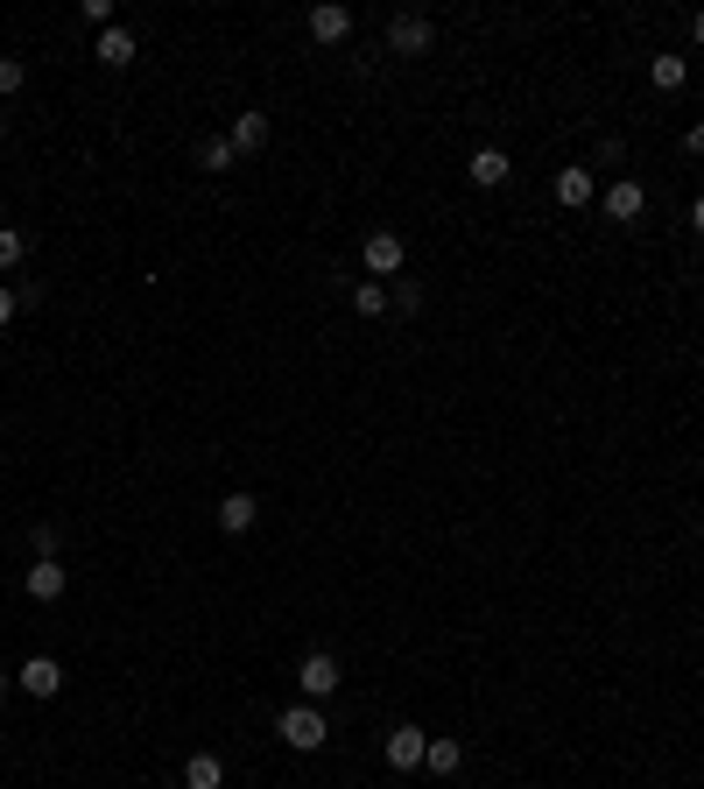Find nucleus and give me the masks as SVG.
<instances>
[{
  "instance_id": "nucleus-1",
  "label": "nucleus",
  "mask_w": 704,
  "mask_h": 789,
  "mask_svg": "<svg viewBox=\"0 0 704 789\" xmlns=\"http://www.w3.org/2000/svg\"><path fill=\"white\" fill-rule=\"evenodd\" d=\"M275 733H282V748H296V754H318L324 740H332V726H324V712L318 705H289L275 719Z\"/></svg>"
},
{
  "instance_id": "nucleus-2",
  "label": "nucleus",
  "mask_w": 704,
  "mask_h": 789,
  "mask_svg": "<svg viewBox=\"0 0 704 789\" xmlns=\"http://www.w3.org/2000/svg\"><path fill=\"white\" fill-rule=\"evenodd\" d=\"M359 261H367V275H402V261H409V247H402V233L373 226L367 241H359Z\"/></svg>"
},
{
  "instance_id": "nucleus-3",
  "label": "nucleus",
  "mask_w": 704,
  "mask_h": 789,
  "mask_svg": "<svg viewBox=\"0 0 704 789\" xmlns=\"http://www.w3.org/2000/svg\"><path fill=\"white\" fill-rule=\"evenodd\" d=\"M296 683H304V698H332L346 677H338V656H332V649H310V656L296 663Z\"/></svg>"
},
{
  "instance_id": "nucleus-4",
  "label": "nucleus",
  "mask_w": 704,
  "mask_h": 789,
  "mask_svg": "<svg viewBox=\"0 0 704 789\" xmlns=\"http://www.w3.org/2000/svg\"><path fill=\"white\" fill-rule=\"evenodd\" d=\"M430 42H437V28H430L423 14H395V22H387V50L395 57H423Z\"/></svg>"
},
{
  "instance_id": "nucleus-5",
  "label": "nucleus",
  "mask_w": 704,
  "mask_h": 789,
  "mask_svg": "<svg viewBox=\"0 0 704 789\" xmlns=\"http://www.w3.org/2000/svg\"><path fill=\"white\" fill-rule=\"evenodd\" d=\"M14 683H22L28 698H57V691H64V663H57V656H28L22 669H14Z\"/></svg>"
},
{
  "instance_id": "nucleus-6",
  "label": "nucleus",
  "mask_w": 704,
  "mask_h": 789,
  "mask_svg": "<svg viewBox=\"0 0 704 789\" xmlns=\"http://www.w3.org/2000/svg\"><path fill=\"white\" fill-rule=\"evenodd\" d=\"M423 748H430V733L423 726H395V733H387V768H402V776H409V768H423Z\"/></svg>"
},
{
  "instance_id": "nucleus-7",
  "label": "nucleus",
  "mask_w": 704,
  "mask_h": 789,
  "mask_svg": "<svg viewBox=\"0 0 704 789\" xmlns=\"http://www.w3.org/2000/svg\"><path fill=\"white\" fill-rule=\"evenodd\" d=\"M64 585H71L64 557H36L28 564V600H64Z\"/></svg>"
},
{
  "instance_id": "nucleus-8",
  "label": "nucleus",
  "mask_w": 704,
  "mask_h": 789,
  "mask_svg": "<svg viewBox=\"0 0 704 789\" xmlns=\"http://www.w3.org/2000/svg\"><path fill=\"white\" fill-rule=\"evenodd\" d=\"M641 212H649V190H641L634 176L606 184V219H620V226H627V219H641Z\"/></svg>"
},
{
  "instance_id": "nucleus-9",
  "label": "nucleus",
  "mask_w": 704,
  "mask_h": 789,
  "mask_svg": "<svg viewBox=\"0 0 704 789\" xmlns=\"http://www.w3.org/2000/svg\"><path fill=\"white\" fill-rule=\"evenodd\" d=\"M268 134H275V127H268V113H239V121L226 127V141H233V156H261Z\"/></svg>"
},
{
  "instance_id": "nucleus-10",
  "label": "nucleus",
  "mask_w": 704,
  "mask_h": 789,
  "mask_svg": "<svg viewBox=\"0 0 704 789\" xmlns=\"http://www.w3.org/2000/svg\"><path fill=\"white\" fill-rule=\"evenodd\" d=\"M310 36H318V42H346L353 36V8H338V0L310 8Z\"/></svg>"
},
{
  "instance_id": "nucleus-11",
  "label": "nucleus",
  "mask_w": 704,
  "mask_h": 789,
  "mask_svg": "<svg viewBox=\"0 0 704 789\" xmlns=\"http://www.w3.org/2000/svg\"><path fill=\"white\" fill-rule=\"evenodd\" d=\"M592 170H585V162H571V170H557V205H571V212H585V205H592Z\"/></svg>"
},
{
  "instance_id": "nucleus-12",
  "label": "nucleus",
  "mask_w": 704,
  "mask_h": 789,
  "mask_svg": "<svg viewBox=\"0 0 704 789\" xmlns=\"http://www.w3.org/2000/svg\"><path fill=\"white\" fill-rule=\"evenodd\" d=\"M254 515H261V501H254V494H226V501H219V529H226V535H247Z\"/></svg>"
},
{
  "instance_id": "nucleus-13",
  "label": "nucleus",
  "mask_w": 704,
  "mask_h": 789,
  "mask_svg": "<svg viewBox=\"0 0 704 789\" xmlns=\"http://www.w3.org/2000/svg\"><path fill=\"white\" fill-rule=\"evenodd\" d=\"M466 170H472V184H479V190H501V184H507V170H515V162H507L501 148H479V156L466 162Z\"/></svg>"
},
{
  "instance_id": "nucleus-14",
  "label": "nucleus",
  "mask_w": 704,
  "mask_h": 789,
  "mask_svg": "<svg viewBox=\"0 0 704 789\" xmlns=\"http://www.w3.org/2000/svg\"><path fill=\"white\" fill-rule=\"evenodd\" d=\"M99 64H113V71H120V64H134V28H120V22H113V28H99Z\"/></svg>"
},
{
  "instance_id": "nucleus-15",
  "label": "nucleus",
  "mask_w": 704,
  "mask_h": 789,
  "mask_svg": "<svg viewBox=\"0 0 704 789\" xmlns=\"http://www.w3.org/2000/svg\"><path fill=\"white\" fill-rule=\"evenodd\" d=\"M226 782V762H219V754H190L184 762V789H219Z\"/></svg>"
},
{
  "instance_id": "nucleus-16",
  "label": "nucleus",
  "mask_w": 704,
  "mask_h": 789,
  "mask_svg": "<svg viewBox=\"0 0 704 789\" xmlns=\"http://www.w3.org/2000/svg\"><path fill=\"white\" fill-rule=\"evenodd\" d=\"M458 762H466V748H458V740H430V748H423V768H430V776H458Z\"/></svg>"
},
{
  "instance_id": "nucleus-17",
  "label": "nucleus",
  "mask_w": 704,
  "mask_h": 789,
  "mask_svg": "<svg viewBox=\"0 0 704 789\" xmlns=\"http://www.w3.org/2000/svg\"><path fill=\"white\" fill-rule=\"evenodd\" d=\"M649 78L663 85V93H683V85H691V64H683V57H669V50H663V57H655V64H649Z\"/></svg>"
},
{
  "instance_id": "nucleus-18",
  "label": "nucleus",
  "mask_w": 704,
  "mask_h": 789,
  "mask_svg": "<svg viewBox=\"0 0 704 789\" xmlns=\"http://www.w3.org/2000/svg\"><path fill=\"white\" fill-rule=\"evenodd\" d=\"M233 141H226V134H212V141H198V170H212V176H226L233 170Z\"/></svg>"
},
{
  "instance_id": "nucleus-19",
  "label": "nucleus",
  "mask_w": 704,
  "mask_h": 789,
  "mask_svg": "<svg viewBox=\"0 0 704 789\" xmlns=\"http://www.w3.org/2000/svg\"><path fill=\"white\" fill-rule=\"evenodd\" d=\"M353 310H359V318H381V310H387V289H381V282H353Z\"/></svg>"
},
{
  "instance_id": "nucleus-20",
  "label": "nucleus",
  "mask_w": 704,
  "mask_h": 789,
  "mask_svg": "<svg viewBox=\"0 0 704 789\" xmlns=\"http://www.w3.org/2000/svg\"><path fill=\"white\" fill-rule=\"evenodd\" d=\"M22 255H28V233H22V226H0V268L14 275V268H22Z\"/></svg>"
},
{
  "instance_id": "nucleus-21",
  "label": "nucleus",
  "mask_w": 704,
  "mask_h": 789,
  "mask_svg": "<svg viewBox=\"0 0 704 789\" xmlns=\"http://www.w3.org/2000/svg\"><path fill=\"white\" fill-rule=\"evenodd\" d=\"M22 85H28V64L22 57H0V93H22Z\"/></svg>"
},
{
  "instance_id": "nucleus-22",
  "label": "nucleus",
  "mask_w": 704,
  "mask_h": 789,
  "mask_svg": "<svg viewBox=\"0 0 704 789\" xmlns=\"http://www.w3.org/2000/svg\"><path fill=\"white\" fill-rule=\"evenodd\" d=\"M28 543H36V557H57V550H64V535H57V522H36Z\"/></svg>"
},
{
  "instance_id": "nucleus-23",
  "label": "nucleus",
  "mask_w": 704,
  "mask_h": 789,
  "mask_svg": "<svg viewBox=\"0 0 704 789\" xmlns=\"http://www.w3.org/2000/svg\"><path fill=\"white\" fill-rule=\"evenodd\" d=\"M387 304H395V310H416V304H423V289H416V282H395V289H387Z\"/></svg>"
},
{
  "instance_id": "nucleus-24",
  "label": "nucleus",
  "mask_w": 704,
  "mask_h": 789,
  "mask_svg": "<svg viewBox=\"0 0 704 789\" xmlns=\"http://www.w3.org/2000/svg\"><path fill=\"white\" fill-rule=\"evenodd\" d=\"M14 310H22V289H8V282H0V324H14Z\"/></svg>"
},
{
  "instance_id": "nucleus-25",
  "label": "nucleus",
  "mask_w": 704,
  "mask_h": 789,
  "mask_svg": "<svg viewBox=\"0 0 704 789\" xmlns=\"http://www.w3.org/2000/svg\"><path fill=\"white\" fill-rule=\"evenodd\" d=\"M683 156H704V121H697V127H683Z\"/></svg>"
},
{
  "instance_id": "nucleus-26",
  "label": "nucleus",
  "mask_w": 704,
  "mask_h": 789,
  "mask_svg": "<svg viewBox=\"0 0 704 789\" xmlns=\"http://www.w3.org/2000/svg\"><path fill=\"white\" fill-rule=\"evenodd\" d=\"M8 691H14V669H8V663H0V698H8Z\"/></svg>"
},
{
  "instance_id": "nucleus-27",
  "label": "nucleus",
  "mask_w": 704,
  "mask_h": 789,
  "mask_svg": "<svg viewBox=\"0 0 704 789\" xmlns=\"http://www.w3.org/2000/svg\"><path fill=\"white\" fill-rule=\"evenodd\" d=\"M691 36H697V42H704V8H697V14H691Z\"/></svg>"
},
{
  "instance_id": "nucleus-28",
  "label": "nucleus",
  "mask_w": 704,
  "mask_h": 789,
  "mask_svg": "<svg viewBox=\"0 0 704 789\" xmlns=\"http://www.w3.org/2000/svg\"><path fill=\"white\" fill-rule=\"evenodd\" d=\"M691 226H697V233H704V198H697V205H691Z\"/></svg>"
},
{
  "instance_id": "nucleus-29",
  "label": "nucleus",
  "mask_w": 704,
  "mask_h": 789,
  "mask_svg": "<svg viewBox=\"0 0 704 789\" xmlns=\"http://www.w3.org/2000/svg\"><path fill=\"white\" fill-rule=\"evenodd\" d=\"M0 141H8V113H0Z\"/></svg>"
},
{
  "instance_id": "nucleus-30",
  "label": "nucleus",
  "mask_w": 704,
  "mask_h": 789,
  "mask_svg": "<svg viewBox=\"0 0 704 789\" xmlns=\"http://www.w3.org/2000/svg\"><path fill=\"white\" fill-rule=\"evenodd\" d=\"M156 789H176V782H156Z\"/></svg>"
}]
</instances>
